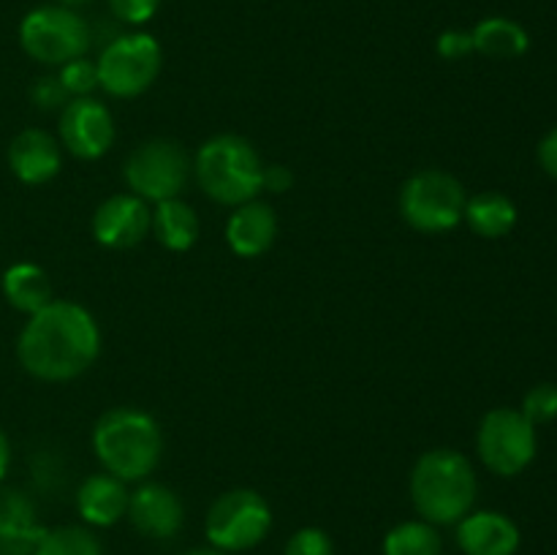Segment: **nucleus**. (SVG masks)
Segmentation results:
<instances>
[{"instance_id": "f257e3e1", "label": "nucleus", "mask_w": 557, "mask_h": 555, "mask_svg": "<svg viewBox=\"0 0 557 555\" xmlns=\"http://www.w3.org/2000/svg\"><path fill=\"white\" fill-rule=\"evenodd\" d=\"M101 354V330L87 308L52 299L27 319L16 341L20 365L38 381H71Z\"/></svg>"}, {"instance_id": "f03ea898", "label": "nucleus", "mask_w": 557, "mask_h": 555, "mask_svg": "<svg viewBox=\"0 0 557 555\" xmlns=\"http://www.w3.org/2000/svg\"><path fill=\"white\" fill-rule=\"evenodd\" d=\"M408 493L422 520L435 528L457 526L476 504V471L462 452L430 449L413 466Z\"/></svg>"}, {"instance_id": "7ed1b4c3", "label": "nucleus", "mask_w": 557, "mask_h": 555, "mask_svg": "<svg viewBox=\"0 0 557 555\" xmlns=\"http://www.w3.org/2000/svg\"><path fill=\"white\" fill-rule=\"evenodd\" d=\"M92 452L107 473L123 479L125 484L141 482L161 462L163 433L141 408H109L92 428Z\"/></svg>"}, {"instance_id": "20e7f679", "label": "nucleus", "mask_w": 557, "mask_h": 555, "mask_svg": "<svg viewBox=\"0 0 557 555\" xmlns=\"http://www.w3.org/2000/svg\"><path fill=\"white\" fill-rule=\"evenodd\" d=\"M259 152L245 136L218 134L196 150L194 174L207 196L218 205L237 207L261 194Z\"/></svg>"}, {"instance_id": "39448f33", "label": "nucleus", "mask_w": 557, "mask_h": 555, "mask_svg": "<svg viewBox=\"0 0 557 555\" xmlns=\"http://www.w3.org/2000/svg\"><path fill=\"white\" fill-rule=\"evenodd\" d=\"M272 531V509L261 493L250 488L226 490L212 501L205 517V536L223 553H248Z\"/></svg>"}, {"instance_id": "423d86ee", "label": "nucleus", "mask_w": 557, "mask_h": 555, "mask_svg": "<svg viewBox=\"0 0 557 555\" xmlns=\"http://www.w3.org/2000/svg\"><path fill=\"white\" fill-rule=\"evenodd\" d=\"M468 194L457 177L441 169H422L400 188V215L422 234H444L462 221Z\"/></svg>"}, {"instance_id": "0eeeda50", "label": "nucleus", "mask_w": 557, "mask_h": 555, "mask_svg": "<svg viewBox=\"0 0 557 555\" xmlns=\"http://www.w3.org/2000/svg\"><path fill=\"white\" fill-rule=\"evenodd\" d=\"M163 65V49L150 33L112 38L98 54V87L114 98H136L150 90Z\"/></svg>"}, {"instance_id": "6e6552de", "label": "nucleus", "mask_w": 557, "mask_h": 555, "mask_svg": "<svg viewBox=\"0 0 557 555\" xmlns=\"http://www.w3.org/2000/svg\"><path fill=\"white\" fill-rule=\"evenodd\" d=\"M20 44L33 60L60 69L87 52L90 27L69 5H38L20 22Z\"/></svg>"}, {"instance_id": "1a4fd4ad", "label": "nucleus", "mask_w": 557, "mask_h": 555, "mask_svg": "<svg viewBox=\"0 0 557 555\" xmlns=\"http://www.w3.org/2000/svg\"><path fill=\"white\" fill-rule=\"evenodd\" d=\"M188 152L174 139H150L136 147L128 156L123 169V177L128 183L131 194L145 201H166L180 199L190 177Z\"/></svg>"}, {"instance_id": "9d476101", "label": "nucleus", "mask_w": 557, "mask_h": 555, "mask_svg": "<svg viewBox=\"0 0 557 555\" xmlns=\"http://www.w3.org/2000/svg\"><path fill=\"white\" fill-rule=\"evenodd\" d=\"M536 424L517 408H493L484 414L476 433V449L484 466L498 477H517L536 457Z\"/></svg>"}, {"instance_id": "9b49d317", "label": "nucleus", "mask_w": 557, "mask_h": 555, "mask_svg": "<svg viewBox=\"0 0 557 555\" xmlns=\"http://www.w3.org/2000/svg\"><path fill=\"white\" fill-rule=\"evenodd\" d=\"M60 141L65 150L82 161L107 156L114 141L112 112L98 98H71L60 109Z\"/></svg>"}, {"instance_id": "f8f14e48", "label": "nucleus", "mask_w": 557, "mask_h": 555, "mask_svg": "<svg viewBox=\"0 0 557 555\" xmlns=\"http://www.w3.org/2000/svg\"><path fill=\"white\" fill-rule=\"evenodd\" d=\"M152 210L136 194H114L98 205L92 215V237L98 245L125 250L139 245L150 234Z\"/></svg>"}, {"instance_id": "ddd939ff", "label": "nucleus", "mask_w": 557, "mask_h": 555, "mask_svg": "<svg viewBox=\"0 0 557 555\" xmlns=\"http://www.w3.org/2000/svg\"><path fill=\"white\" fill-rule=\"evenodd\" d=\"M136 533L147 539L177 536L185 522V506L172 488L161 482H145L131 493L128 515Z\"/></svg>"}, {"instance_id": "4468645a", "label": "nucleus", "mask_w": 557, "mask_h": 555, "mask_svg": "<svg viewBox=\"0 0 557 555\" xmlns=\"http://www.w3.org/2000/svg\"><path fill=\"white\" fill-rule=\"evenodd\" d=\"M457 547L462 555H517L522 533L504 511H468L455 526Z\"/></svg>"}, {"instance_id": "2eb2a0df", "label": "nucleus", "mask_w": 557, "mask_h": 555, "mask_svg": "<svg viewBox=\"0 0 557 555\" xmlns=\"http://www.w3.org/2000/svg\"><path fill=\"white\" fill-rule=\"evenodd\" d=\"M9 166L25 185H44L58 177L63 166V152L58 139L41 128H25L11 139Z\"/></svg>"}, {"instance_id": "dca6fc26", "label": "nucleus", "mask_w": 557, "mask_h": 555, "mask_svg": "<svg viewBox=\"0 0 557 555\" xmlns=\"http://www.w3.org/2000/svg\"><path fill=\"white\" fill-rule=\"evenodd\" d=\"M277 237V215L267 201L250 199L234 207L226 221V245L243 259L267 254Z\"/></svg>"}, {"instance_id": "f3484780", "label": "nucleus", "mask_w": 557, "mask_h": 555, "mask_svg": "<svg viewBox=\"0 0 557 555\" xmlns=\"http://www.w3.org/2000/svg\"><path fill=\"white\" fill-rule=\"evenodd\" d=\"M128 488L112 473H90L76 490V511L90 528H112L128 515Z\"/></svg>"}, {"instance_id": "a211bd4d", "label": "nucleus", "mask_w": 557, "mask_h": 555, "mask_svg": "<svg viewBox=\"0 0 557 555\" xmlns=\"http://www.w3.org/2000/svg\"><path fill=\"white\" fill-rule=\"evenodd\" d=\"M41 531L36 504L22 490L0 484V555H30Z\"/></svg>"}, {"instance_id": "6ab92c4d", "label": "nucleus", "mask_w": 557, "mask_h": 555, "mask_svg": "<svg viewBox=\"0 0 557 555\" xmlns=\"http://www.w3.org/2000/svg\"><path fill=\"white\" fill-rule=\"evenodd\" d=\"M471 38L473 52L493 60L522 58L531 47V36H528L525 27L520 22L509 20V16H487V20L476 22Z\"/></svg>"}, {"instance_id": "aec40b11", "label": "nucleus", "mask_w": 557, "mask_h": 555, "mask_svg": "<svg viewBox=\"0 0 557 555\" xmlns=\"http://www.w3.org/2000/svg\"><path fill=\"white\" fill-rule=\"evenodd\" d=\"M462 221L479 237L498 239L517 226V207L509 196L498 194V190H482L466 201Z\"/></svg>"}, {"instance_id": "412c9836", "label": "nucleus", "mask_w": 557, "mask_h": 555, "mask_svg": "<svg viewBox=\"0 0 557 555\" xmlns=\"http://www.w3.org/2000/svg\"><path fill=\"white\" fill-rule=\"evenodd\" d=\"M150 232L156 234L163 248L183 254V250L194 248L196 239H199V218L183 199L158 201L156 210H152Z\"/></svg>"}, {"instance_id": "4be33fe9", "label": "nucleus", "mask_w": 557, "mask_h": 555, "mask_svg": "<svg viewBox=\"0 0 557 555\" xmlns=\"http://www.w3.org/2000/svg\"><path fill=\"white\" fill-rule=\"evenodd\" d=\"M3 294L11 308L22 310L27 316H33L54 299L49 275L38 264H30V261L11 264L3 272Z\"/></svg>"}, {"instance_id": "5701e85b", "label": "nucleus", "mask_w": 557, "mask_h": 555, "mask_svg": "<svg viewBox=\"0 0 557 555\" xmlns=\"http://www.w3.org/2000/svg\"><path fill=\"white\" fill-rule=\"evenodd\" d=\"M384 555H441L444 553V539L441 531L428 520H403L389 528L381 542Z\"/></svg>"}, {"instance_id": "b1692460", "label": "nucleus", "mask_w": 557, "mask_h": 555, "mask_svg": "<svg viewBox=\"0 0 557 555\" xmlns=\"http://www.w3.org/2000/svg\"><path fill=\"white\" fill-rule=\"evenodd\" d=\"M30 555H103V544L90 526L44 528Z\"/></svg>"}, {"instance_id": "393cba45", "label": "nucleus", "mask_w": 557, "mask_h": 555, "mask_svg": "<svg viewBox=\"0 0 557 555\" xmlns=\"http://www.w3.org/2000/svg\"><path fill=\"white\" fill-rule=\"evenodd\" d=\"M58 79L63 82L65 92H69L71 98H85L98 87V69L92 60H87L85 54H82V58L69 60L65 65H60Z\"/></svg>"}, {"instance_id": "a878e982", "label": "nucleus", "mask_w": 557, "mask_h": 555, "mask_svg": "<svg viewBox=\"0 0 557 555\" xmlns=\"http://www.w3.org/2000/svg\"><path fill=\"white\" fill-rule=\"evenodd\" d=\"M520 411L525 414V419L531 424L553 422V419H557V384L544 381V384L531 386L525 392V397H522Z\"/></svg>"}, {"instance_id": "bb28decb", "label": "nucleus", "mask_w": 557, "mask_h": 555, "mask_svg": "<svg viewBox=\"0 0 557 555\" xmlns=\"http://www.w3.org/2000/svg\"><path fill=\"white\" fill-rule=\"evenodd\" d=\"M283 555H335V544L324 528L305 526L288 536Z\"/></svg>"}, {"instance_id": "cd10ccee", "label": "nucleus", "mask_w": 557, "mask_h": 555, "mask_svg": "<svg viewBox=\"0 0 557 555\" xmlns=\"http://www.w3.org/2000/svg\"><path fill=\"white\" fill-rule=\"evenodd\" d=\"M109 11L125 25H145L156 16L161 0H107Z\"/></svg>"}, {"instance_id": "c85d7f7f", "label": "nucleus", "mask_w": 557, "mask_h": 555, "mask_svg": "<svg viewBox=\"0 0 557 555\" xmlns=\"http://www.w3.org/2000/svg\"><path fill=\"white\" fill-rule=\"evenodd\" d=\"M30 98L38 109H63L71 101L58 76H41V79L33 82Z\"/></svg>"}, {"instance_id": "c756f323", "label": "nucleus", "mask_w": 557, "mask_h": 555, "mask_svg": "<svg viewBox=\"0 0 557 555\" xmlns=\"http://www.w3.org/2000/svg\"><path fill=\"white\" fill-rule=\"evenodd\" d=\"M438 54L446 60H460L473 52V38L471 30H444L438 36Z\"/></svg>"}, {"instance_id": "7c9ffc66", "label": "nucleus", "mask_w": 557, "mask_h": 555, "mask_svg": "<svg viewBox=\"0 0 557 555\" xmlns=\"http://www.w3.org/2000/svg\"><path fill=\"white\" fill-rule=\"evenodd\" d=\"M294 185L292 169L283 166V163H272V166H264L261 172V190H272V194H286Z\"/></svg>"}, {"instance_id": "2f4dec72", "label": "nucleus", "mask_w": 557, "mask_h": 555, "mask_svg": "<svg viewBox=\"0 0 557 555\" xmlns=\"http://www.w3.org/2000/svg\"><path fill=\"white\" fill-rule=\"evenodd\" d=\"M536 158H539V166H542L549 177L557 180V125L547 136H544L542 141H539Z\"/></svg>"}, {"instance_id": "473e14b6", "label": "nucleus", "mask_w": 557, "mask_h": 555, "mask_svg": "<svg viewBox=\"0 0 557 555\" xmlns=\"http://www.w3.org/2000/svg\"><path fill=\"white\" fill-rule=\"evenodd\" d=\"M9 466H11V444H9V435H5L3 428H0V482H3V477L9 473Z\"/></svg>"}, {"instance_id": "72a5a7b5", "label": "nucleus", "mask_w": 557, "mask_h": 555, "mask_svg": "<svg viewBox=\"0 0 557 555\" xmlns=\"http://www.w3.org/2000/svg\"><path fill=\"white\" fill-rule=\"evenodd\" d=\"M183 555H232V553H223V550L207 544V547H194V550H188V553H183Z\"/></svg>"}, {"instance_id": "f704fd0d", "label": "nucleus", "mask_w": 557, "mask_h": 555, "mask_svg": "<svg viewBox=\"0 0 557 555\" xmlns=\"http://www.w3.org/2000/svg\"><path fill=\"white\" fill-rule=\"evenodd\" d=\"M60 5H69V9H74V5H85V3H90V0H58Z\"/></svg>"}]
</instances>
